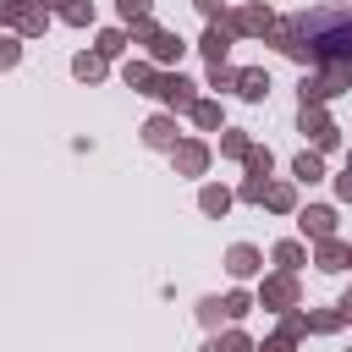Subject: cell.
I'll return each mask as SVG.
<instances>
[{"mask_svg": "<svg viewBox=\"0 0 352 352\" xmlns=\"http://www.w3.org/2000/svg\"><path fill=\"white\" fill-rule=\"evenodd\" d=\"M275 44L292 55V60H346L352 55V11L336 6V11H302L292 16L286 28H275Z\"/></svg>", "mask_w": 352, "mask_h": 352, "instance_id": "1", "label": "cell"}, {"mask_svg": "<svg viewBox=\"0 0 352 352\" xmlns=\"http://www.w3.org/2000/svg\"><path fill=\"white\" fill-rule=\"evenodd\" d=\"M143 38H148V55H154V60H176V55H182V38L165 33V28H148V22H143Z\"/></svg>", "mask_w": 352, "mask_h": 352, "instance_id": "2", "label": "cell"}, {"mask_svg": "<svg viewBox=\"0 0 352 352\" xmlns=\"http://www.w3.org/2000/svg\"><path fill=\"white\" fill-rule=\"evenodd\" d=\"M154 94H160L165 104H176V110H192V104H198V99H192V82H187V77H160V88H154Z\"/></svg>", "mask_w": 352, "mask_h": 352, "instance_id": "3", "label": "cell"}, {"mask_svg": "<svg viewBox=\"0 0 352 352\" xmlns=\"http://www.w3.org/2000/svg\"><path fill=\"white\" fill-rule=\"evenodd\" d=\"M302 132H314V143H319V148H336V126L324 121V110H319V104H302Z\"/></svg>", "mask_w": 352, "mask_h": 352, "instance_id": "4", "label": "cell"}, {"mask_svg": "<svg viewBox=\"0 0 352 352\" xmlns=\"http://www.w3.org/2000/svg\"><path fill=\"white\" fill-rule=\"evenodd\" d=\"M226 50H231V28H226V22H209V33H204V55H209V66H220Z\"/></svg>", "mask_w": 352, "mask_h": 352, "instance_id": "5", "label": "cell"}, {"mask_svg": "<svg viewBox=\"0 0 352 352\" xmlns=\"http://www.w3.org/2000/svg\"><path fill=\"white\" fill-rule=\"evenodd\" d=\"M286 302H297V280H292V275L264 280V308H286Z\"/></svg>", "mask_w": 352, "mask_h": 352, "instance_id": "6", "label": "cell"}, {"mask_svg": "<svg viewBox=\"0 0 352 352\" xmlns=\"http://www.w3.org/2000/svg\"><path fill=\"white\" fill-rule=\"evenodd\" d=\"M231 33H270V11H258V6H248V11H236L231 22H226Z\"/></svg>", "mask_w": 352, "mask_h": 352, "instance_id": "7", "label": "cell"}, {"mask_svg": "<svg viewBox=\"0 0 352 352\" xmlns=\"http://www.w3.org/2000/svg\"><path fill=\"white\" fill-rule=\"evenodd\" d=\"M204 165H209V148H204V143H182V148H176V170H182V176H198Z\"/></svg>", "mask_w": 352, "mask_h": 352, "instance_id": "8", "label": "cell"}, {"mask_svg": "<svg viewBox=\"0 0 352 352\" xmlns=\"http://www.w3.org/2000/svg\"><path fill=\"white\" fill-rule=\"evenodd\" d=\"M302 231H308V236H319V242H330L336 214H330V209H302Z\"/></svg>", "mask_w": 352, "mask_h": 352, "instance_id": "9", "label": "cell"}, {"mask_svg": "<svg viewBox=\"0 0 352 352\" xmlns=\"http://www.w3.org/2000/svg\"><path fill=\"white\" fill-rule=\"evenodd\" d=\"M236 88H242V99H264L270 94V77L253 66V72H236Z\"/></svg>", "mask_w": 352, "mask_h": 352, "instance_id": "10", "label": "cell"}, {"mask_svg": "<svg viewBox=\"0 0 352 352\" xmlns=\"http://www.w3.org/2000/svg\"><path fill=\"white\" fill-rule=\"evenodd\" d=\"M72 72H77L82 82H99V77H104V55H77V60H72Z\"/></svg>", "mask_w": 352, "mask_h": 352, "instance_id": "11", "label": "cell"}, {"mask_svg": "<svg viewBox=\"0 0 352 352\" xmlns=\"http://www.w3.org/2000/svg\"><path fill=\"white\" fill-rule=\"evenodd\" d=\"M170 138H176V126H170V121H165V116H154V121H148V126H143V143H154V148H165V143H170Z\"/></svg>", "mask_w": 352, "mask_h": 352, "instance_id": "12", "label": "cell"}, {"mask_svg": "<svg viewBox=\"0 0 352 352\" xmlns=\"http://www.w3.org/2000/svg\"><path fill=\"white\" fill-rule=\"evenodd\" d=\"M226 270H231V275H253V270H258V253H253V248H231Z\"/></svg>", "mask_w": 352, "mask_h": 352, "instance_id": "13", "label": "cell"}, {"mask_svg": "<svg viewBox=\"0 0 352 352\" xmlns=\"http://www.w3.org/2000/svg\"><path fill=\"white\" fill-rule=\"evenodd\" d=\"M11 22H16L22 33H38V28H44V11H38V6H16V11H11Z\"/></svg>", "mask_w": 352, "mask_h": 352, "instance_id": "14", "label": "cell"}, {"mask_svg": "<svg viewBox=\"0 0 352 352\" xmlns=\"http://www.w3.org/2000/svg\"><path fill=\"white\" fill-rule=\"evenodd\" d=\"M126 82H132V88H148V94L160 88V77H154V72H148L143 60H132V66H126Z\"/></svg>", "mask_w": 352, "mask_h": 352, "instance_id": "15", "label": "cell"}, {"mask_svg": "<svg viewBox=\"0 0 352 352\" xmlns=\"http://www.w3.org/2000/svg\"><path fill=\"white\" fill-rule=\"evenodd\" d=\"M231 209V192L226 187H204V214H226Z\"/></svg>", "mask_w": 352, "mask_h": 352, "instance_id": "16", "label": "cell"}, {"mask_svg": "<svg viewBox=\"0 0 352 352\" xmlns=\"http://www.w3.org/2000/svg\"><path fill=\"white\" fill-rule=\"evenodd\" d=\"M341 264H346V248L341 242H324L319 248V270H341Z\"/></svg>", "mask_w": 352, "mask_h": 352, "instance_id": "17", "label": "cell"}, {"mask_svg": "<svg viewBox=\"0 0 352 352\" xmlns=\"http://www.w3.org/2000/svg\"><path fill=\"white\" fill-rule=\"evenodd\" d=\"M192 121H198V126H220V104L198 99V104H192Z\"/></svg>", "mask_w": 352, "mask_h": 352, "instance_id": "18", "label": "cell"}, {"mask_svg": "<svg viewBox=\"0 0 352 352\" xmlns=\"http://www.w3.org/2000/svg\"><path fill=\"white\" fill-rule=\"evenodd\" d=\"M248 176H270V148H248Z\"/></svg>", "mask_w": 352, "mask_h": 352, "instance_id": "19", "label": "cell"}, {"mask_svg": "<svg viewBox=\"0 0 352 352\" xmlns=\"http://www.w3.org/2000/svg\"><path fill=\"white\" fill-rule=\"evenodd\" d=\"M319 170H324L319 154H297V176H302V182H319Z\"/></svg>", "mask_w": 352, "mask_h": 352, "instance_id": "20", "label": "cell"}, {"mask_svg": "<svg viewBox=\"0 0 352 352\" xmlns=\"http://www.w3.org/2000/svg\"><path fill=\"white\" fill-rule=\"evenodd\" d=\"M264 204L270 209H292V187H264Z\"/></svg>", "mask_w": 352, "mask_h": 352, "instance_id": "21", "label": "cell"}, {"mask_svg": "<svg viewBox=\"0 0 352 352\" xmlns=\"http://www.w3.org/2000/svg\"><path fill=\"white\" fill-rule=\"evenodd\" d=\"M275 258H280L286 270H297V264H302V248H297V242H280V248H275Z\"/></svg>", "mask_w": 352, "mask_h": 352, "instance_id": "22", "label": "cell"}, {"mask_svg": "<svg viewBox=\"0 0 352 352\" xmlns=\"http://www.w3.org/2000/svg\"><path fill=\"white\" fill-rule=\"evenodd\" d=\"M121 16L126 22H148V0H121Z\"/></svg>", "mask_w": 352, "mask_h": 352, "instance_id": "23", "label": "cell"}, {"mask_svg": "<svg viewBox=\"0 0 352 352\" xmlns=\"http://www.w3.org/2000/svg\"><path fill=\"white\" fill-rule=\"evenodd\" d=\"M204 352H248V336H226V341H209Z\"/></svg>", "mask_w": 352, "mask_h": 352, "instance_id": "24", "label": "cell"}, {"mask_svg": "<svg viewBox=\"0 0 352 352\" xmlns=\"http://www.w3.org/2000/svg\"><path fill=\"white\" fill-rule=\"evenodd\" d=\"M220 314H231V319H242V314H248V297H242V292H231V297L220 302Z\"/></svg>", "mask_w": 352, "mask_h": 352, "instance_id": "25", "label": "cell"}, {"mask_svg": "<svg viewBox=\"0 0 352 352\" xmlns=\"http://www.w3.org/2000/svg\"><path fill=\"white\" fill-rule=\"evenodd\" d=\"M88 16H94L88 0H72V6H66V22H88Z\"/></svg>", "mask_w": 352, "mask_h": 352, "instance_id": "26", "label": "cell"}, {"mask_svg": "<svg viewBox=\"0 0 352 352\" xmlns=\"http://www.w3.org/2000/svg\"><path fill=\"white\" fill-rule=\"evenodd\" d=\"M121 44H126V38H121V33H116V28H110V33H99V55H116V50H121Z\"/></svg>", "mask_w": 352, "mask_h": 352, "instance_id": "27", "label": "cell"}, {"mask_svg": "<svg viewBox=\"0 0 352 352\" xmlns=\"http://www.w3.org/2000/svg\"><path fill=\"white\" fill-rule=\"evenodd\" d=\"M220 148H226V154H248V138H242V132H226V143H220Z\"/></svg>", "mask_w": 352, "mask_h": 352, "instance_id": "28", "label": "cell"}, {"mask_svg": "<svg viewBox=\"0 0 352 352\" xmlns=\"http://www.w3.org/2000/svg\"><path fill=\"white\" fill-rule=\"evenodd\" d=\"M0 66H16V38H0Z\"/></svg>", "mask_w": 352, "mask_h": 352, "instance_id": "29", "label": "cell"}, {"mask_svg": "<svg viewBox=\"0 0 352 352\" xmlns=\"http://www.w3.org/2000/svg\"><path fill=\"white\" fill-rule=\"evenodd\" d=\"M192 6H198L204 16H220V11H226V0H192Z\"/></svg>", "mask_w": 352, "mask_h": 352, "instance_id": "30", "label": "cell"}, {"mask_svg": "<svg viewBox=\"0 0 352 352\" xmlns=\"http://www.w3.org/2000/svg\"><path fill=\"white\" fill-rule=\"evenodd\" d=\"M264 352H292V336H275V341H264Z\"/></svg>", "mask_w": 352, "mask_h": 352, "instance_id": "31", "label": "cell"}, {"mask_svg": "<svg viewBox=\"0 0 352 352\" xmlns=\"http://www.w3.org/2000/svg\"><path fill=\"white\" fill-rule=\"evenodd\" d=\"M341 198H352V170H346V176H341Z\"/></svg>", "mask_w": 352, "mask_h": 352, "instance_id": "32", "label": "cell"}, {"mask_svg": "<svg viewBox=\"0 0 352 352\" xmlns=\"http://www.w3.org/2000/svg\"><path fill=\"white\" fill-rule=\"evenodd\" d=\"M11 11H16V0H0V22H6V16H11Z\"/></svg>", "mask_w": 352, "mask_h": 352, "instance_id": "33", "label": "cell"}, {"mask_svg": "<svg viewBox=\"0 0 352 352\" xmlns=\"http://www.w3.org/2000/svg\"><path fill=\"white\" fill-rule=\"evenodd\" d=\"M341 319H352V292H346V302H341Z\"/></svg>", "mask_w": 352, "mask_h": 352, "instance_id": "34", "label": "cell"}, {"mask_svg": "<svg viewBox=\"0 0 352 352\" xmlns=\"http://www.w3.org/2000/svg\"><path fill=\"white\" fill-rule=\"evenodd\" d=\"M346 264H352V248H346Z\"/></svg>", "mask_w": 352, "mask_h": 352, "instance_id": "35", "label": "cell"}]
</instances>
